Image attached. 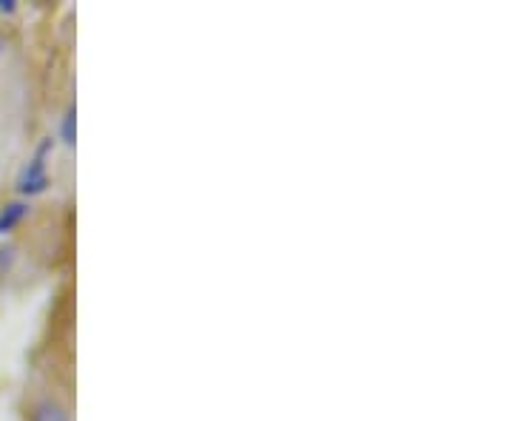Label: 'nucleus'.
<instances>
[{
    "instance_id": "f257e3e1",
    "label": "nucleus",
    "mask_w": 512,
    "mask_h": 421,
    "mask_svg": "<svg viewBox=\"0 0 512 421\" xmlns=\"http://www.w3.org/2000/svg\"><path fill=\"white\" fill-rule=\"evenodd\" d=\"M52 151H55V140L43 137L35 157L20 168L18 191L23 197H37V194H43L49 188V157H52Z\"/></svg>"
},
{
    "instance_id": "f03ea898",
    "label": "nucleus",
    "mask_w": 512,
    "mask_h": 421,
    "mask_svg": "<svg viewBox=\"0 0 512 421\" xmlns=\"http://www.w3.org/2000/svg\"><path fill=\"white\" fill-rule=\"evenodd\" d=\"M29 217V205L26 202H6L0 208V237H6L15 225Z\"/></svg>"
},
{
    "instance_id": "7ed1b4c3",
    "label": "nucleus",
    "mask_w": 512,
    "mask_h": 421,
    "mask_svg": "<svg viewBox=\"0 0 512 421\" xmlns=\"http://www.w3.org/2000/svg\"><path fill=\"white\" fill-rule=\"evenodd\" d=\"M32 421H69V413H66V410H63L57 402L46 399V402H40L35 407Z\"/></svg>"
},
{
    "instance_id": "20e7f679",
    "label": "nucleus",
    "mask_w": 512,
    "mask_h": 421,
    "mask_svg": "<svg viewBox=\"0 0 512 421\" xmlns=\"http://www.w3.org/2000/svg\"><path fill=\"white\" fill-rule=\"evenodd\" d=\"M74 137H77V111H74V106H69L63 120H60V140L66 146H74Z\"/></svg>"
},
{
    "instance_id": "39448f33",
    "label": "nucleus",
    "mask_w": 512,
    "mask_h": 421,
    "mask_svg": "<svg viewBox=\"0 0 512 421\" xmlns=\"http://www.w3.org/2000/svg\"><path fill=\"white\" fill-rule=\"evenodd\" d=\"M0 12H15V0H0Z\"/></svg>"
},
{
    "instance_id": "423d86ee",
    "label": "nucleus",
    "mask_w": 512,
    "mask_h": 421,
    "mask_svg": "<svg viewBox=\"0 0 512 421\" xmlns=\"http://www.w3.org/2000/svg\"><path fill=\"white\" fill-rule=\"evenodd\" d=\"M0 55H3V40H0Z\"/></svg>"
}]
</instances>
